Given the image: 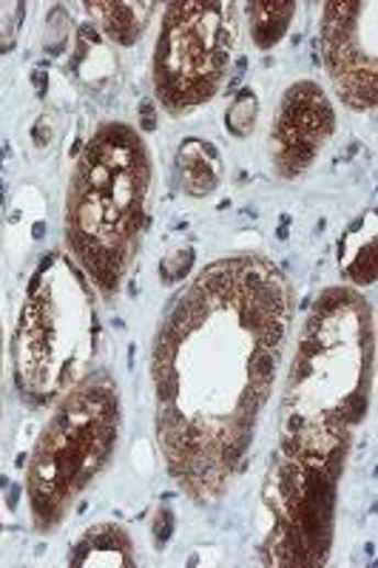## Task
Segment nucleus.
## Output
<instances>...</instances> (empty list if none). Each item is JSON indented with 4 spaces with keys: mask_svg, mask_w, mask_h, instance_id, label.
Returning a JSON list of instances; mask_svg holds the SVG:
<instances>
[{
    "mask_svg": "<svg viewBox=\"0 0 378 568\" xmlns=\"http://www.w3.org/2000/svg\"><path fill=\"white\" fill-rule=\"evenodd\" d=\"M234 14L222 3H171L157 46V94L168 111L211 100L220 89L234 43Z\"/></svg>",
    "mask_w": 378,
    "mask_h": 568,
    "instance_id": "nucleus-1",
    "label": "nucleus"
},
{
    "mask_svg": "<svg viewBox=\"0 0 378 568\" xmlns=\"http://www.w3.org/2000/svg\"><path fill=\"white\" fill-rule=\"evenodd\" d=\"M274 125L276 165L285 177H296L313 163L319 143L333 131L331 105L316 86H310V82L293 86L285 97L282 114L274 120Z\"/></svg>",
    "mask_w": 378,
    "mask_h": 568,
    "instance_id": "nucleus-2",
    "label": "nucleus"
},
{
    "mask_svg": "<svg viewBox=\"0 0 378 568\" xmlns=\"http://www.w3.org/2000/svg\"><path fill=\"white\" fill-rule=\"evenodd\" d=\"M200 154H193L191 140H188V143H182V152H179V168H182L186 188L191 191V197H205L220 182V159L208 165V159L216 157L213 145L200 143Z\"/></svg>",
    "mask_w": 378,
    "mask_h": 568,
    "instance_id": "nucleus-3",
    "label": "nucleus"
},
{
    "mask_svg": "<svg viewBox=\"0 0 378 568\" xmlns=\"http://www.w3.org/2000/svg\"><path fill=\"white\" fill-rule=\"evenodd\" d=\"M296 3H251V29L259 48H270L285 35Z\"/></svg>",
    "mask_w": 378,
    "mask_h": 568,
    "instance_id": "nucleus-4",
    "label": "nucleus"
},
{
    "mask_svg": "<svg viewBox=\"0 0 378 568\" xmlns=\"http://www.w3.org/2000/svg\"><path fill=\"white\" fill-rule=\"evenodd\" d=\"M103 23L105 32L118 43H134L140 37V32L145 29V21H148V9L152 3H103Z\"/></svg>",
    "mask_w": 378,
    "mask_h": 568,
    "instance_id": "nucleus-5",
    "label": "nucleus"
},
{
    "mask_svg": "<svg viewBox=\"0 0 378 568\" xmlns=\"http://www.w3.org/2000/svg\"><path fill=\"white\" fill-rule=\"evenodd\" d=\"M227 131L231 134H236V137H245L251 131V125L256 123V97L251 94L248 89L240 91V97L234 100V105L227 109Z\"/></svg>",
    "mask_w": 378,
    "mask_h": 568,
    "instance_id": "nucleus-6",
    "label": "nucleus"
},
{
    "mask_svg": "<svg viewBox=\"0 0 378 568\" xmlns=\"http://www.w3.org/2000/svg\"><path fill=\"white\" fill-rule=\"evenodd\" d=\"M174 532V514L171 509H163L157 517V526H154V541H157V548H163L168 543V537H171Z\"/></svg>",
    "mask_w": 378,
    "mask_h": 568,
    "instance_id": "nucleus-7",
    "label": "nucleus"
},
{
    "mask_svg": "<svg viewBox=\"0 0 378 568\" xmlns=\"http://www.w3.org/2000/svg\"><path fill=\"white\" fill-rule=\"evenodd\" d=\"M140 114H143V129L145 131L157 129V116H154V105L152 103L140 105Z\"/></svg>",
    "mask_w": 378,
    "mask_h": 568,
    "instance_id": "nucleus-8",
    "label": "nucleus"
},
{
    "mask_svg": "<svg viewBox=\"0 0 378 568\" xmlns=\"http://www.w3.org/2000/svg\"><path fill=\"white\" fill-rule=\"evenodd\" d=\"M18 494H21V487H14L12 494H9V506H18Z\"/></svg>",
    "mask_w": 378,
    "mask_h": 568,
    "instance_id": "nucleus-9",
    "label": "nucleus"
}]
</instances>
